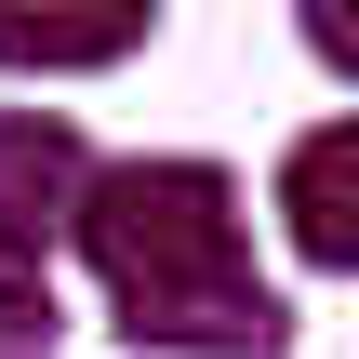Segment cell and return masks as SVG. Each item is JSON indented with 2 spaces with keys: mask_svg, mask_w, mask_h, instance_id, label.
Here are the masks:
<instances>
[{
  "mask_svg": "<svg viewBox=\"0 0 359 359\" xmlns=\"http://www.w3.org/2000/svg\"><path fill=\"white\" fill-rule=\"evenodd\" d=\"M80 266H93L107 333L133 359H280L293 346V306L253 266L240 173L200 160V147L107 160L93 173V213H80Z\"/></svg>",
  "mask_w": 359,
  "mask_h": 359,
  "instance_id": "6da1fadb",
  "label": "cell"
},
{
  "mask_svg": "<svg viewBox=\"0 0 359 359\" xmlns=\"http://www.w3.org/2000/svg\"><path fill=\"white\" fill-rule=\"evenodd\" d=\"M93 133L67 107H0V253L53 280V253H80V213H93Z\"/></svg>",
  "mask_w": 359,
  "mask_h": 359,
  "instance_id": "7a4b0ae2",
  "label": "cell"
},
{
  "mask_svg": "<svg viewBox=\"0 0 359 359\" xmlns=\"http://www.w3.org/2000/svg\"><path fill=\"white\" fill-rule=\"evenodd\" d=\"M266 213H280L293 266L359 280V107H346V120H306V133L280 147V187H266Z\"/></svg>",
  "mask_w": 359,
  "mask_h": 359,
  "instance_id": "3957f363",
  "label": "cell"
},
{
  "mask_svg": "<svg viewBox=\"0 0 359 359\" xmlns=\"http://www.w3.org/2000/svg\"><path fill=\"white\" fill-rule=\"evenodd\" d=\"M160 40V0H120V13H0V67L13 80H67V67H120Z\"/></svg>",
  "mask_w": 359,
  "mask_h": 359,
  "instance_id": "277c9868",
  "label": "cell"
},
{
  "mask_svg": "<svg viewBox=\"0 0 359 359\" xmlns=\"http://www.w3.org/2000/svg\"><path fill=\"white\" fill-rule=\"evenodd\" d=\"M53 346H67V293L0 253V359H53Z\"/></svg>",
  "mask_w": 359,
  "mask_h": 359,
  "instance_id": "5b68a950",
  "label": "cell"
},
{
  "mask_svg": "<svg viewBox=\"0 0 359 359\" xmlns=\"http://www.w3.org/2000/svg\"><path fill=\"white\" fill-rule=\"evenodd\" d=\"M293 40H306L333 80H359V13H346V0H306V13H293Z\"/></svg>",
  "mask_w": 359,
  "mask_h": 359,
  "instance_id": "8992f818",
  "label": "cell"
}]
</instances>
